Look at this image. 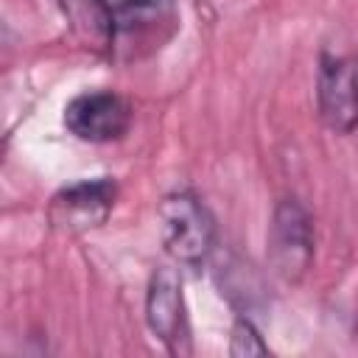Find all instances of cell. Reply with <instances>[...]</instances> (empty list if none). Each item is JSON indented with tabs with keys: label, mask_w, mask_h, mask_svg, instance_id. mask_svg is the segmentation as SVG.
Masks as SVG:
<instances>
[{
	"label": "cell",
	"mask_w": 358,
	"mask_h": 358,
	"mask_svg": "<svg viewBox=\"0 0 358 358\" xmlns=\"http://www.w3.org/2000/svg\"><path fill=\"white\" fill-rule=\"evenodd\" d=\"M159 232L165 252L187 268H201L215 249V221L193 190H173L159 201Z\"/></svg>",
	"instance_id": "6da1fadb"
},
{
	"label": "cell",
	"mask_w": 358,
	"mask_h": 358,
	"mask_svg": "<svg viewBox=\"0 0 358 358\" xmlns=\"http://www.w3.org/2000/svg\"><path fill=\"white\" fill-rule=\"evenodd\" d=\"M313 263V218L308 207L288 196L280 199L268 224V266L282 282H302Z\"/></svg>",
	"instance_id": "7a4b0ae2"
},
{
	"label": "cell",
	"mask_w": 358,
	"mask_h": 358,
	"mask_svg": "<svg viewBox=\"0 0 358 358\" xmlns=\"http://www.w3.org/2000/svg\"><path fill=\"white\" fill-rule=\"evenodd\" d=\"M316 109L336 134L358 129V67L350 56L322 50L316 70Z\"/></svg>",
	"instance_id": "3957f363"
},
{
	"label": "cell",
	"mask_w": 358,
	"mask_h": 358,
	"mask_svg": "<svg viewBox=\"0 0 358 358\" xmlns=\"http://www.w3.org/2000/svg\"><path fill=\"white\" fill-rule=\"evenodd\" d=\"M64 126L84 143H112L129 131L131 103L112 90L78 92L64 106Z\"/></svg>",
	"instance_id": "277c9868"
},
{
	"label": "cell",
	"mask_w": 358,
	"mask_h": 358,
	"mask_svg": "<svg viewBox=\"0 0 358 358\" xmlns=\"http://www.w3.org/2000/svg\"><path fill=\"white\" fill-rule=\"evenodd\" d=\"M117 199V185L109 176H98V179H81L73 182L67 187H62L50 207H48V218L56 229L67 232V235H78L87 229L101 227Z\"/></svg>",
	"instance_id": "5b68a950"
},
{
	"label": "cell",
	"mask_w": 358,
	"mask_h": 358,
	"mask_svg": "<svg viewBox=\"0 0 358 358\" xmlns=\"http://www.w3.org/2000/svg\"><path fill=\"white\" fill-rule=\"evenodd\" d=\"M145 322L151 333L165 344L173 355L190 352V330L182 296V280L171 266H159L151 274L148 294H145Z\"/></svg>",
	"instance_id": "8992f818"
},
{
	"label": "cell",
	"mask_w": 358,
	"mask_h": 358,
	"mask_svg": "<svg viewBox=\"0 0 358 358\" xmlns=\"http://www.w3.org/2000/svg\"><path fill=\"white\" fill-rule=\"evenodd\" d=\"M115 39L123 34H143L165 22L173 11V0H101Z\"/></svg>",
	"instance_id": "52a82bcc"
},
{
	"label": "cell",
	"mask_w": 358,
	"mask_h": 358,
	"mask_svg": "<svg viewBox=\"0 0 358 358\" xmlns=\"http://www.w3.org/2000/svg\"><path fill=\"white\" fill-rule=\"evenodd\" d=\"M266 352H268V344L263 341L252 319L246 316L235 319L232 336H229V355H266Z\"/></svg>",
	"instance_id": "ba28073f"
}]
</instances>
